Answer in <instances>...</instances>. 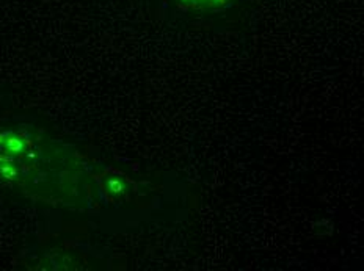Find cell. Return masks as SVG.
I'll return each instance as SVG.
<instances>
[{"label": "cell", "mask_w": 364, "mask_h": 271, "mask_svg": "<svg viewBox=\"0 0 364 271\" xmlns=\"http://www.w3.org/2000/svg\"><path fill=\"white\" fill-rule=\"evenodd\" d=\"M176 2L187 6V9L206 11V10L225 9V6L232 4L234 0H176Z\"/></svg>", "instance_id": "1"}]
</instances>
